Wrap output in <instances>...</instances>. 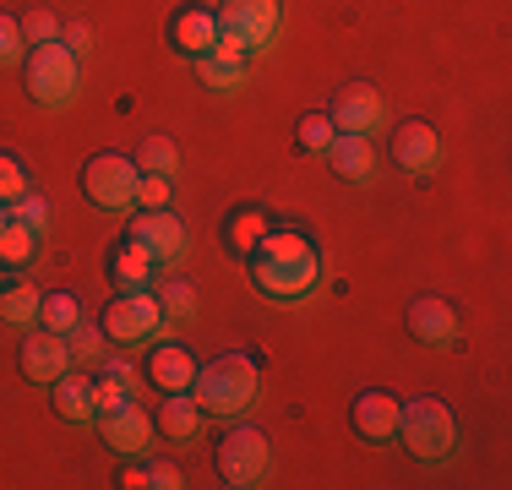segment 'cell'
Segmentation results:
<instances>
[{
  "instance_id": "13",
  "label": "cell",
  "mask_w": 512,
  "mask_h": 490,
  "mask_svg": "<svg viewBox=\"0 0 512 490\" xmlns=\"http://www.w3.org/2000/svg\"><path fill=\"white\" fill-rule=\"evenodd\" d=\"M66 371H71L66 338L50 333V327H33V333L22 338V376H28V382H39V387H50V382H60Z\"/></svg>"
},
{
  "instance_id": "12",
  "label": "cell",
  "mask_w": 512,
  "mask_h": 490,
  "mask_svg": "<svg viewBox=\"0 0 512 490\" xmlns=\"http://www.w3.org/2000/svg\"><path fill=\"white\" fill-rule=\"evenodd\" d=\"M93 425H99V436L109 441V452H120V458H142L158 436V425L137 409V403H120L115 414H99Z\"/></svg>"
},
{
  "instance_id": "9",
  "label": "cell",
  "mask_w": 512,
  "mask_h": 490,
  "mask_svg": "<svg viewBox=\"0 0 512 490\" xmlns=\"http://www.w3.org/2000/svg\"><path fill=\"white\" fill-rule=\"evenodd\" d=\"M131 240L142 245V251L153 256L158 267H175V262H186V251H191V235H186V224H180L169 207H142L137 218H131Z\"/></svg>"
},
{
  "instance_id": "32",
  "label": "cell",
  "mask_w": 512,
  "mask_h": 490,
  "mask_svg": "<svg viewBox=\"0 0 512 490\" xmlns=\"http://www.w3.org/2000/svg\"><path fill=\"white\" fill-rule=\"evenodd\" d=\"M22 22V44H55L60 39V17H55V11H44V6H33L28 11V17H17Z\"/></svg>"
},
{
  "instance_id": "39",
  "label": "cell",
  "mask_w": 512,
  "mask_h": 490,
  "mask_svg": "<svg viewBox=\"0 0 512 490\" xmlns=\"http://www.w3.org/2000/svg\"><path fill=\"white\" fill-rule=\"evenodd\" d=\"M99 371H104V376H115V382L126 387V392H137V382H142V371H137V365H126V360H109V354H104V365H99Z\"/></svg>"
},
{
  "instance_id": "16",
  "label": "cell",
  "mask_w": 512,
  "mask_h": 490,
  "mask_svg": "<svg viewBox=\"0 0 512 490\" xmlns=\"http://www.w3.org/2000/svg\"><path fill=\"white\" fill-rule=\"evenodd\" d=\"M409 333L431 343V349H447L458 338V311L447 300H436V294H420V300H409Z\"/></svg>"
},
{
  "instance_id": "25",
  "label": "cell",
  "mask_w": 512,
  "mask_h": 490,
  "mask_svg": "<svg viewBox=\"0 0 512 490\" xmlns=\"http://www.w3.org/2000/svg\"><path fill=\"white\" fill-rule=\"evenodd\" d=\"M77 322H82V300H77V294H71V289H50V294H44V305H39V327H50V333L66 338Z\"/></svg>"
},
{
  "instance_id": "38",
  "label": "cell",
  "mask_w": 512,
  "mask_h": 490,
  "mask_svg": "<svg viewBox=\"0 0 512 490\" xmlns=\"http://www.w3.org/2000/svg\"><path fill=\"white\" fill-rule=\"evenodd\" d=\"M148 485H153V490H180V485H186V474H180L175 463L158 458V463H148Z\"/></svg>"
},
{
  "instance_id": "42",
  "label": "cell",
  "mask_w": 512,
  "mask_h": 490,
  "mask_svg": "<svg viewBox=\"0 0 512 490\" xmlns=\"http://www.w3.org/2000/svg\"><path fill=\"white\" fill-rule=\"evenodd\" d=\"M6 273H11V267H6V262H0V289H6Z\"/></svg>"
},
{
  "instance_id": "31",
  "label": "cell",
  "mask_w": 512,
  "mask_h": 490,
  "mask_svg": "<svg viewBox=\"0 0 512 490\" xmlns=\"http://www.w3.org/2000/svg\"><path fill=\"white\" fill-rule=\"evenodd\" d=\"M11 218H17L22 229H33V235H44V229H50V202H44L39 191H22L17 202H11Z\"/></svg>"
},
{
  "instance_id": "40",
  "label": "cell",
  "mask_w": 512,
  "mask_h": 490,
  "mask_svg": "<svg viewBox=\"0 0 512 490\" xmlns=\"http://www.w3.org/2000/svg\"><path fill=\"white\" fill-rule=\"evenodd\" d=\"M120 485H126V490H148V469H137V463H126V474H120Z\"/></svg>"
},
{
  "instance_id": "33",
  "label": "cell",
  "mask_w": 512,
  "mask_h": 490,
  "mask_svg": "<svg viewBox=\"0 0 512 490\" xmlns=\"http://www.w3.org/2000/svg\"><path fill=\"white\" fill-rule=\"evenodd\" d=\"M22 191H33V186H28V164H22L17 153H0V202L11 207Z\"/></svg>"
},
{
  "instance_id": "22",
  "label": "cell",
  "mask_w": 512,
  "mask_h": 490,
  "mask_svg": "<svg viewBox=\"0 0 512 490\" xmlns=\"http://www.w3.org/2000/svg\"><path fill=\"white\" fill-rule=\"evenodd\" d=\"M50 398H55V414L66 425H93L99 420V409H93V382L88 376H60V382H50Z\"/></svg>"
},
{
  "instance_id": "34",
  "label": "cell",
  "mask_w": 512,
  "mask_h": 490,
  "mask_svg": "<svg viewBox=\"0 0 512 490\" xmlns=\"http://www.w3.org/2000/svg\"><path fill=\"white\" fill-rule=\"evenodd\" d=\"M28 60V44H22V22L11 11H0V66H17Z\"/></svg>"
},
{
  "instance_id": "20",
  "label": "cell",
  "mask_w": 512,
  "mask_h": 490,
  "mask_svg": "<svg viewBox=\"0 0 512 490\" xmlns=\"http://www.w3.org/2000/svg\"><path fill=\"white\" fill-rule=\"evenodd\" d=\"M148 382L158 392H191V382H197V360H191V349H180V343H158L153 360H148Z\"/></svg>"
},
{
  "instance_id": "17",
  "label": "cell",
  "mask_w": 512,
  "mask_h": 490,
  "mask_svg": "<svg viewBox=\"0 0 512 490\" xmlns=\"http://www.w3.org/2000/svg\"><path fill=\"white\" fill-rule=\"evenodd\" d=\"M197 71H202V82L213 93H240V88H246V71H251V55H246V49H235L229 39H218L213 55L197 60Z\"/></svg>"
},
{
  "instance_id": "19",
  "label": "cell",
  "mask_w": 512,
  "mask_h": 490,
  "mask_svg": "<svg viewBox=\"0 0 512 490\" xmlns=\"http://www.w3.org/2000/svg\"><path fill=\"white\" fill-rule=\"evenodd\" d=\"M202 420H207V409L191 398V392H164V409H158L153 425H158V436H169V441L186 447V441L202 436Z\"/></svg>"
},
{
  "instance_id": "41",
  "label": "cell",
  "mask_w": 512,
  "mask_h": 490,
  "mask_svg": "<svg viewBox=\"0 0 512 490\" xmlns=\"http://www.w3.org/2000/svg\"><path fill=\"white\" fill-rule=\"evenodd\" d=\"M6 224H11V207H6V202H0V229H6Z\"/></svg>"
},
{
  "instance_id": "37",
  "label": "cell",
  "mask_w": 512,
  "mask_h": 490,
  "mask_svg": "<svg viewBox=\"0 0 512 490\" xmlns=\"http://www.w3.org/2000/svg\"><path fill=\"white\" fill-rule=\"evenodd\" d=\"M60 44H66L71 49V55H88V49H93V28H88V22H60Z\"/></svg>"
},
{
  "instance_id": "27",
  "label": "cell",
  "mask_w": 512,
  "mask_h": 490,
  "mask_svg": "<svg viewBox=\"0 0 512 490\" xmlns=\"http://www.w3.org/2000/svg\"><path fill=\"white\" fill-rule=\"evenodd\" d=\"M137 169H142V175H169V180H175L180 175V147L169 142V137H142Z\"/></svg>"
},
{
  "instance_id": "10",
  "label": "cell",
  "mask_w": 512,
  "mask_h": 490,
  "mask_svg": "<svg viewBox=\"0 0 512 490\" xmlns=\"http://www.w3.org/2000/svg\"><path fill=\"white\" fill-rule=\"evenodd\" d=\"M442 137H436L431 120H404V126H393V164L404 169V175L425 180L442 169Z\"/></svg>"
},
{
  "instance_id": "24",
  "label": "cell",
  "mask_w": 512,
  "mask_h": 490,
  "mask_svg": "<svg viewBox=\"0 0 512 490\" xmlns=\"http://www.w3.org/2000/svg\"><path fill=\"white\" fill-rule=\"evenodd\" d=\"M66 349H71V365H82V371H88V365H104L109 338H104L99 322H88V316H82V322L66 333Z\"/></svg>"
},
{
  "instance_id": "21",
  "label": "cell",
  "mask_w": 512,
  "mask_h": 490,
  "mask_svg": "<svg viewBox=\"0 0 512 490\" xmlns=\"http://www.w3.org/2000/svg\"><path fill=\"white\" fill-rule=\"evenodd\" d=\"M153 273H158V262H153V256L142 251L131 235L120 240L115 251H109V284H115V289H148Z\"/></svg>"
},
{
  "instance_id": "18",
  "label": "cell",
  "mask_w": 512,
  "mask_h": 490,
  "mask_svg": "<svg viewBox=\"0 0 512 490\" xmlns=\"http://www.w3.org/2000/svg\"><path fill=\"white\" fill-rule=\"evenodd\" d=\"M322 158L333 164V175L355 180V186H365V180H371V169H376V147H371V137H355V131H338V137L327 142Z\"/></svg>"
},
{
  "instance_id": "26",
  "label": "cell",
  "mask_w": 512,
  "mask_h": 490,
  "mask_svg": "<svg viewBox=\"0 0 512 490\" xmlns=\"http://www.w3.org/2000/svg\"><path fill=\"white\" fill-rule=\"evenodd\" d=\"M267 229H273V224H267L262 207H240V213L229 218V251H235V256H251L256 240H262Z\"/></svg>"
},
{
  "instance_id": "30",
  "label": "cell",
  "mask_w": 512,
  "mask_h": 490,
  "mask_svg": "<svg viewBox=\"0 0 512 490\" xmlns=\"http://www.w3.org/2000/svg\"><path fill=\"white\" fill-rule=\"evenodd\" d=\"M295 137H300L306 153H327V142L338 137V126H333V115H327V109H316V115H300Z\"/></svg>"
},
{
  "instance_id": "2",
  "label": "cell",
  "mask_w": 512,
  "mask_h": 490,
  "mask_svg": "<svg viewBox=\"0 0 512 490\" xmlns=\"http://www.w3.org/2000/svg\"><path fill=\"white\" fill-rule=\"evenodd\" d=\"M256 392H262V371H256L251 354H218V360L197 365V382H191V398H197L207 414H218V420L246 414Z\"/></svg>"
},
{
  "instance_id": "1",
  "label": "cell",
  "mask_w": 512,
  "mask_h": 490,
  "mask_svg": "<svg viewBox=\"0 0 512 490\" xmlns=\"http://www.w3.org/2000/svg\"><path fill=\"white\" fill-rule=\"evenodd\" d=\"M246 273L267 300H306L322 284V251L300 229H267L246 256Z\"/></svg>"
},
{
  "instance_id": "35",
  "label": "cell",
  "mask_w": 512,
  "mask_h": 490,
  "mask_svg": "<svg viewBox=\"0 0 512 490\" xmlns=\"http://www.w3.org/2000/svg\"><path fill=\"white\" fill-rule=\"evenodd\" d=\"M120 403H131V392L120 387L115 376H104V371H99V382H93V409H99V414H115Z\"/></svg>"
},
{
  "instance_id": "28",
  "label": "cell",
  "mask_w": 512,
  "mask_h": 490,
  "mask_svg": "<svg viewBox=\"0 0 512 490\" xmlns=\"http://www.w3.org/2000/svg\"><path fill=\"white\" fill-rule=\"evenodd\" d=\"M158 311H164V322H191V316H197V289H191L186 278H169V284L158 289Z\"/></svg>"
},
{
  "instance_id": "7",
  "label": "cell",
  "mask_w": 512,
  "mask_h": 490,
  "mask_svg": "<svg viewBox=\"0 0 512 490\" xmlns=\"http://www.w3.org/2000/svg\"><path fill=\"white\" fill-rule=\"evenodd\" d=\"M28 93L39 98L44 109H66L71 98H77V55H71L66 44H33L28 49Z\"/></svg>"
},
{
  "instance_id": "6",
  "label": "cell",
  "mask_w": 512,
  "mask_h": 490,
  "mask_svg": "<svg viewBox=\"0 0 512 490\" xmlns=\"http://www.w3.org/2000/svg\"><path fill=\"white\" fill-rule=\"evenodd\" d=\"M104 338L115 343V349H137V343H148L164 333V311H158V294L148 289H115V305L104 311Z\"/></svg>"
},
{
  "instance_id": "4",
  "label": "cell",
  "mask_w": 512,
  "mask_h": 490,
  "mask_svg": "<svg viewBox=\"0 0 512 490\" xmlns=\"http://www.w3.org/2000/svg\"><path fill=\"white\" fill-rule=\"evenodd\" d=\"M218 480L235 485V490H251V485H267L273 480V441H267L262 425H235L218 441Z\"/></svg>"
},
{
  "instance_id": "15",
  "label": "cell",
  "mask_w": 512,
  "mask_h": 490,
  "mask_svg": "<svg viewBox=\"0 0 512 490\" xmlns=\"http://www.w3.org/2000/svg\"><path fill=\"white\" fill-rule=\"evenodd\" d=\"M218 39H224V33H218V11H207V6H186V11L169 17V44H175L180 55H191V60L213 55Z\"/></svg>"
},
{
  "instance_id": "29",
  "label": "cell",
  "mask_w": 512,
  "mask_h": 490,
  "mask_svg": "<svg viewBox=\"0 0 512 490\" xmlns=\"http://www.w3.org/2000/svg\"><path fill=\"white\" fill-rule=\"evenodd\" d=\"M33 251H39V235H33V229H22L17 218H11V224L0 229V262H6V267H28Z\"/></svg>"
},
{
  "instance_id": "5",
  "label": "cell",
  "mask_w": 512,
  "mask_h": 490,
  "mask_svg": "<svg viewBox=\"0 0 512 490\" xmlns=\"http://www.w3.org/2000/svg\"><path fill=\"white\" fill-rule=\"evenodd\" d=\"M137 186H142V169L126 153H99L82 169V196L93 207H104V213H131L137 207Z\"/></svg>"
},
{
  "instance_id": "36",
  "label": "cell",
  "mask_w": 512,
  "mask_h": 490,
  "mask_svg": "<svg viewBox=\"0 0 512 490\" xmlns=\"http://www.w3.org/2000/svg\"><path fill=\"white\" fill-rule=\"evenodd\" d=\"M169 186H175L169 175H142V186H137V207H169Z\"/></svg>"
},
{
  "instance_id": "8",
  "label": "cell",
  "mask_w": 512,
  "mask_h": 490,
  "mask_svg": "<svg viewBox=\"0 0 512 490\" xmlns=\"http://www.w3.org/2000/svg\"><path fill=\"white\" fill-rule=\"evenodd\" d=\"M278 22H284L278 0H218V33L246 55H262L278 39Z\"/></svg>"
},
{
  "instance_id": "14",
  "label": "cell",
  "mask_w": 512,
  "mask_h": 490,
  "mask_svg": "<svg viewBox=\"0 0 512 490\" xmlns=\"http://www.w3.org/2000/svg\"><path fill=\"white\" fill-rule=\"evenodd\" d=\"M349 420H355V436L371 441V447H387V441H398V398L382 387H365L355 398V409H349Z\"/></svg>"
},
{
  "instance_id": "3",
  "label": "cell",
  "mask_w": 512,
  "mask_h": 490,
  "mask_svg": "<svg viewBox=\"0 0 512 490\" xmlns=\"http://www.w3.org/2000/svg\"><path fill=\"white\" fill-rule=\"evenodd\" d=\"M398 441L420 463H447L458 447V420L442 398H409L398 403Z\"/></svg>"
},
{
  "instance_id": "23",
  "label": "cell",
  "mask_w": 512,
  "mask_h": 490,
  "mask_svg": "<svg viewBox=\"0 0 512 490\" xmlns=\"http://www.w3.org/2000/svg\"><path fill=\"white\" fill-rule=\"evenodd\" d=\"M39 305H44V289H33L28 278L0 289V322L11 327H39Z\"/></svg>"
},
{
  "instance_id": "11",
  "label": "cell",
  "mask_w": 512,
  "mask_h": 490,
  "mask_svg": "<svg viewBox=\"0 0 512 490\" xmlns=\"http://www.w3.org/2000/svg\"><path fill=\"white\" fill-rule=\"evenodd\" d=\"M333 126L338 131H355V137H376V131H387V104L376 88H365V82H349L344 93L333 98Z\"/></svg>"
}]
</instances>
